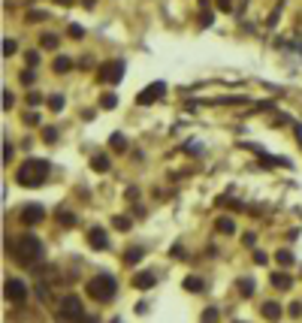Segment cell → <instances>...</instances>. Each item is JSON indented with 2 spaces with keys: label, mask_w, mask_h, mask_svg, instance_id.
<instances>
[{
  "label": "cell",
  "mask_w": 302,
  "mask_h": 323,
  "mask_svg": "<svg viewBox=\"0 0 302 323\" xmlns=\"http://www.w3.org/2000/svg\"><path fill=\"white\" fill-rule=\"evenodd\" d=\"M40 257H43V242L36 236H21L12 242V260L18 266H33Z\"/></svg>",
  "instance_id": "cell-1"
},
{
  "label": "cell",
  "mask_w": 302,
  "mask_h": 323,
  "mask_svg": "<svg viewBox=\"0 0 302 323\" xmlns=\"http://www.w3.org/2000/svg\"><path fill=\"white\" fill-rule=\"evenodd\" d=\"M46 175H49V163L46 160H36V157L24 160L18 166V172H15V178H18L21 188H40L46 182Z\"/></svg>",
  "instance_id": "cell-2"
},
{
  "label": "cell",
  "mask_w": 302,
  "mask_h": 323,
  "mask_svg": "<svg viewBox=\"0 0 302 323\" xmlns=\"http://www.w3.org/2000/svg\"><path fill=\"white\" fill-rule=\"evenodd\" d=\"M85 290H88L91 299H97V302H109L112 296H115V290H118V281L112 278V275H94V278L85 284Z\"/></svg>",
  "instance_id": "cell-3"
},
{
  "label": "cell",
  "mask_w": 302,
  "mask_h": 323,
  "mask_svg": "<svg viewBox=\"0 0 302 323\" xmlns=\"http://www.w3.org/2000/svg\"><path fill=\"white\" fill-rule=\"evenodd\" d=\"M85 317V305L79 296H64L61 299V311H58V320H73V323H79Z\"/></svg>",
  "instance_id": "cell-4"
},
{
  "label": "cell",
  "mask_w": 302,
  "mask_h": 323,
  "mask_svg": "<svg viewBox=\"0 0 302 323\" xmlns=\"http://www.w3.org/2000/svg\"><path fill=\"white\" fill-rule=\"evenodd\" d=\"M97 79H100L103 85H118V82L124 79V61H109V64H103L100 73H97Z\"/></svg>",
  "instance_id": "cell-5"
},
{
  "label": "cell",
  "mask_w": 302,
  "mask_h": 323,
  "mask_svg": "<svg viewBox=\"0 0 302 323\" xmlns=\"http://www.w3.org/2000/svg\"><path fill=\"white\" fill-rule=\"evenodd\" d=\"M163 94H166V82H151L145 91H139L136 103H139V106H151V103H157Z\"/></svg>",
  "instance_id": "cell-6"
},
{
  "label": "cell",
  "mask_w": 302,
  "mask_h": 323,
  "mask_svg": "<svg viewBox=\"0 0 302 323\" xmlns=\"http://www.w3.org/2000/svg\"><path fill=\"white\" fill-rule=\"evenodd\" d=\"M43 218H46V208H43L40 202H27V205L21 208V224H24V227H36Z\"/></svg>",
  "instance_id": "cell-7"
},
{
  "label": "cell",
  "mask_w": 302,
  "mask_h": 323,
  "mask_svg": "<svg viewBox=\"0 0 302 323\" xmlns=\"http://www.w3.org/2000/svg\"><path fill=\"white\" fill-rule=\"evenodd\" d=\"M6 299H9V302H15V305L27 299V287H24L18 278H9V281H6Z\"/></svg>",
  "instance_id": "cell-8"
},
{
  "label": "cell",
  "mask_w": 302,
  "mask_h": 323,
  "mask_svg": "<svg viewBox=\"0 0 302 323\" xmlns=\"http://www.w3.org/2000/svg\"><path fill=\"white\" fill-rule=\"evenodd\" d=\"M88 245H91L94 251H106V248H109L106 230H103V227H91V230H88Z\"/></svg>",
  "instance_id": "cell-9"
},
{
  "label": "cell",
  "mask_w": 302,
  "mask_h": 323,
  "mask_svg": "<svg viewBox=\"0 0 302 323\" xmlns=\"http://www.w3.org/2000/svg\"><path fill=\"white\" fill-rule=\"evenodd\" d=\"M154 284H157V275H154V272H148V269L133 275V287H136V290H151Z\"/></svg>",
  "instance_id": "cell-10"
},
{
  "label": "cell",
  "mask_w": 302,
  "mask_h": 323,
  "mask_svg": "<svg viewBox=\"0 0 302 323\" xmlns=\"http://www.w3.org/2000/svg\"><path fill=\"white\" fill-rule=\"evenodd\" d=\"M260 314L266 317V320H275V323H278V320H281V305H278V302H263Z\"/></svg>",
  "instance_id": "cell-11"
},
{
  "label": "cell",
  "mask_w": 302,
  "mask_h": 323,
  "mask_svg": "<svg viewBox=\"0 0 302 323\" xmlns=\"http://www.w3.org/2000/svg\"><path fill=\"white\" fill-rule=\"evenodd\" d=\"M269 281H272L275 290H290V287H293V278H290V275H284V272H275Z\"/></svg>",
  "instance_id": "cell-12"
},
{
  "label": "cell",
  "mask_w": 302,
  "mask_h": 323,
  "mask_svg": "<svg viewBox=\"0 0 302 323\" xmlns=\"http://www.w3.org/2000/svg\"><path fill=\"white\" fill-rule=\"evenodd\" d=\"M109 148L118 151V154L127 151V139H124V133H112V136H109Z\"/></svg>",
  "instance_id": "cell-13"
},
{
  "label": "cell",
  "mask_w": 302,
  "mask_h": 323,
  "mask_svg": "<svg viewBox=\"0 0 302 323\" xmlns=\"http://www.w3.org/2000/svg\"><path fill=\"white\" fill-rule=\"evenodd\" d=\"M215 227H218V233H224V236H233V233H236V221H233V218H218Z\"/></svg>",
  "instance_id": "cell-14"
},
{
  "label": "cell",
  "mask_w": 302,
  "mask_h": 323,
  "mask_svg": "<svg viewBox=\"0 0 302 323\" xmlns=\"http://www.w3.org/2000/svg\"><path fill=\"white\" fill-rule=\"evenodd\" d=\"M52 69H55V73H70V69H73V61H70L67 55H58L55 64H52Z\"/></svg>",
  "instance_id": "cell-15"
},
{
  "label": "cell",
  "mask_w": 302,
  "mask_h": 323,
  "mask_svg": "<svg viewBox=\"0 0 302 323\" xmlns=\"http://www.w3.org/2000/svg\"><path fill=\"white\" fill-rule=\"evenodd\" d=\"M91 169L94 172H109V157L106 154H94L91 157Z\"/></svg>",
  "instance_id": "cell-16"
},
{
  "label": "cell",
  "mask_w": 302,
  "mask_h": 323,
  "mask_svg": "<svg viewBox=\"0 0 302 323\" xmlns=\"http://www.w3.org/2000/svg\"><path fill=\"white\" fill-rule=\"evenodd\" d=\"M184 290H191V293H200V290H203V278H197V275L184 278Z\"/></svg>",
  "instance_id": "cell-17"
},
{
  "label": "cell",
  "mask_w": 302,
  "mask_h": 323,
  "mask_svg": "<svg viewBox=\"0 0 302 323\" xmlns=\"http://www.w3.org/2000/svg\"><path fill=\"white\" fill-rule=\"evenodd\" d=\"M112 227H115V230H121V233H127L133 224H130V218H124V214H118V218H112Z\"/></svg>",
  "instance_id": "cell-18"
},
{
  "label": "cell",
  "mask_w": 302,
  "mask_h": 323,
  "mask_svg": "<svg viewBox=\"0 0 302 323\" xmlns=\"http://www.w3.org/2000/svg\"><path fill=\"white\" fill-rule=\"evenodd\" d=\"M239 293L242 296H254V281L251 278H239Z\"/></svg>",
  "instance_id": "cell-19"
},
{
  "label": "cell",
  "mask_w": 302,
  "mask_h": 323,
  "mask_svg": "<svg viewBox=\"0 0 302 323\" xmlns=\"http://www.w3.org/2000/svg\"><path fill=\"white\" fill-rule=\"evenodd\" d=\"M115 106H118V97L115 94H103L100 97V109H115Z\"/></svg>",
  "instance_id": "cell-20"
},
{
  "label": "cell",
  "mask_w": 302,
  "mask_h": 323,
  "mask_svg": "<svg viewBox=\"0 0 302 323\" xmlns=\"http://www.w3.org/2000/svg\"><path fill=\"white\" fill-rule=\"evenodd\" d=\"M169 257H172V260H187V251H184V245H181V242H175V245H172Z\"/></svg>",
  "instance_id": "cell-21"
},
{
  "label": "cell",
  "mask_w": 302,
  "mask_h": 323,
  "mask_svg": "<svg viewBox=\"0 0 302 323\" xmlns=\"http://www.w3.org/2000/svg\"><path fill=\"white\" fill-rule=\"evenodd\" d=\"M124 260L133 266V263H139L142 260V248H127V254H124Z\"/></svg>",
  "instance_id": "cell-22"
},
{
  "label": "cell",
  "mask_w": 302,
  "mask_h": 323,
  "mask_svg": "<svg viewBox=\"0 0 302 323\" xmlns=\"http://www.w3.org/2000/svg\"><path fill=\"white\" fill-rule=\"evenodd\" d=\"M200 323H218V308H206L203 317H200Z\"/></svg>",
  "instance_id": "cell-23"
},
{
  "label": "cell",
  "mask_w": 302,
  "mask_h": 323,
  "mask_svg": "<svg viewBox=\"0 0 302 323\" xmlns=\"http://www.w3.org/2000/svg\"><path fill=\"white\" fill-rule=\"evenodd\" d=\"M49 109H52V112H61V109H64V97H61V94L49 97Z\"/></svg>",
  "instance_id": "cell-24"
},
{
  "label": "cell",
  "mask_w": 302,
  "mask_h": 323,
  "mask_svg": "<svg viewBox=\"0 0 302 323\" xmlns=\"http://www.w3.org/2000/svg\"><path fill=\"white\" fill-rule=\"evenodd\" d=\"M18 52V46H15V40H3V58H12Z\"/></svg>",
  "instance_id": "cell-25"
},
{
  "label": "cell",
  "mask_w": 302,
  "mask_h": 323,
  "mask_svg": "<svg viewBox=\"0 0 302 323\" xmlns=\"http://www.w3.org/2000/svg\"><path fill=\"white\" fill-rule=\"evenodd\" d=\"M275 257H278V263H281V266H293V254H290V251H278Z\"/></svg>",
  "instance_id": "cell-26"
},
{
  "label": "cell",
  "mask_w": 302,
  "mask_h": 323,
  "mask_svg": "<svg viewBox=\"0 0 302 323\" xmlns=\"http://www.w3.org/2000/svg\"><path fill=\"white\" fill-rule=\"evenodd\" d=\"M43 49H58V37H55V33H46V37H43Z\"/></svg>",
  "instance_id": "cell-27"
},
{
  "label": "cell",
  "mask_w": 302,
  "mask_h": 323,
  "mask_svg": "<svg viewBox=\"0 0 302 323\" xmlns=\"http://www.w3.org/2000/svg\"><path fill=\"white\" fill-rule=\"evenodd\" d=\"M43 139L49 142V145H55V142H58V133H55V127H46V130H43Z\"/></svg>",
  "instance_id": "cell-28"
},
{
  "label": "cell",
  "mask_w": 302,
  "mask_h": 323,
  "mask_svg": "<svg viewBox=\"0 0 302 323\" xmlns=\"http://www.w3.org/2000/svg\"><path fill=\"white\" fill-rule=\"evenodd\" d=\"M70 37H73V40H82V37H85L82 24H70Z\"/></svg>",
  "instance_id": "cell-29"
},
{
  "label": "cell",
  "mask_w": 302,
  "mask_h": 323,
  "mask_svg": "<svg viewBox=\"0 0 302 323\" xmlns=\"http://www.w3.org/2000/svg\"><path fill=\"white\" fill-rule=\"evenodd\" d=\"M212 18H215V15H212V9H203V12H200V24H203V27H209V24H212Z\"/></svg>",
  "instance_id": "cell-30"
},
{
  "label": "cell",
  "mask_w": 302,
  "mask_h": 323,
  "mask_svg": "<svg viewBox=\"0 0 302 323\" xmlns=\"http://www.w3.org/2000/svg\"><path fill=\"white\" fill-rule=\"evenodd\" d=\"M58 221H64V224H70V227L76 224V218H73V214H70V211H61V208H58Z\"/></svg>",
  "instance_id": "cell-31"
},
{
  "label": "cell",
  "mask_w": 302,
  "mask_h": 323,
  "mask_svg": "<svg viewBox=\"0 0 302 323\" xmlns=\"http://www.w3.org/2000/svg\"><path fill=\"white\" fill-rule=\"evenodd\" d=\"M15 106V97H12V91H3V109H12Z\"/></svg>",
  "instance_id": "cell-32"
},
{
  "label": "cell",
  "mask_w": 302,
  "mask_h": 323,
  "mask_svg": "<svg viewBox=\"0 0 302 323\" xmlns=\"http://www.w3.org/2000/svg\"><path fill=\"white\" fill-rule=\"evenodd\" d=\"M215 3H218L221 12H230V9H233V0H215Z\"/></svg>",
  "instance_id": "cell-33"
},
{
  "label": "cell",
  "mask_w": 302,
  "mask_h": 323,
  "mask_svg": "<svg viewBox=\"0 0 302 323\" xmlns=\"http://www.w3.org/2000/svg\"><path fill=\"white\" fill-rule=\"evenodd\" d=\"M24 61H27V66H36V64H40V55H36V52H27Z\"/></svg>",
  "instance_id": "cell-34"
},
{
  "label": "cell",
  "mask_w": 302,
  "mask_h": 323,
  "mask_svg": "<svg viewBox=\"0 0 302 323\" xmlns=\"http://www.w3.org/2000/svg\"><path fill=\"white\" fill-rule=\"evenodd\" d=\"M266 260H269V257L263 254V251H254V263H257V266H266Z\"/></svg>",
  "instance_id": "cell-35"
},
{
  "label": "cell",
  "mask_w": 302,
  "mask_h": 323,
  "mask_svg": "<svg viewBox=\"0 0 302 323\" xmlns=\"http://www.w3.org/2000/svg\"><path fill=\"white\" fill-rule=\"evenodd\" d=\"M9 160H12V145L3 142V163H9Z\"/></svg>",
  "instance_id": "cell-36"
},
{
  "label": "cell",
  "mask_w": 302,
  "mask_h": 323,
  "mask_svg": "<svg viewBox=\"0 0 302 323\" xmlns=\"http://www.w3.org/2000/svg\"><path fill=\"white\" fill-rule=\"evenodd\" d=\"M290 317H302V302H293L290 305Z\"/></svg>",
  "instance_id": "cell-37"
},
{
  "label": "cell",
  "mask_w": 302,
  "mask_h": 323,
  "mask_svg": "<svg viewBox=\"0 0 302 323\" xmlns=\"http://www.w3.org/2000/svg\"><path fill=\"white\" fill-rule=\"evenodd\" d=\"M79 66H82V69H94V61H91V58H79Z\"/></svg>",
  "instance_id": "cell-38"
},
{
  "label": "cell",
  "mask_w": 302,
  "mask_h": 323,
  "mask_svg": "<svg viewBox=\"0 0 302 323\" xmlns=\"http://www.w3.org/2000/svg\"><path fill=\"white\" fill-rule=\"evenodd\" d=\"M40 100H43V97H40V94H33V91H30V94H27V103H30V106H40Z\"/></svg>",
  "instance_id": "cell-39"
},
{
  "label": "cell",
  "mask_w": 302,
  "mask_h": 323,
  "mask_svg": "<svg viewBox=\"0 0 302 323\" xmlns=\"http://www.w3.org/2000/svg\"><path fill=\"white\" fill-rule=\"evenodd\" d=\"M21 82L24 85H33V73H30V69H24V73H21Z\"/></svg>",
  "instance_id": "cell-40"
},
{
  "label": "cell",
  "mask_w": 302,
  "mask_h": 323,
  "mask_svg": "<svg viewBox=\"0 0 302 323\" xmlns=\"http://www.w3.org/2000/svg\"><path fill=\"white\" fill-rule=\"evenodd\" d=\"M43 18H46V12H30L27 15V21H43Z\"/></svg>",
  "instance_id": "cell-41"
},
{
  "label": "cell",
  "mask_w": 302,
  "mask_h": 323,
  "mask_svg": "<svg viewBox=\"0 0 302 323\" xmlns=\"http://www.w3.org/2000/svg\"><path fill=\"white\" fill-rule=\"evenodd\" d=\"M24 124H40V115H33V112L24 115Z\"/></svg>",
  "instance_id": "cell-42"
},
{
  "label": "cell",
  "mask_w": 302,
  "mask_h": 323,
  "mask_svg": "<svg viewBox=\"0 0 302 323\" xmlns=\"http://www.w3.org/2000/svg\"><path fill=\"white\" fill-rule=\"evenodd\" d=\"M55 3H58V6H73L76 0H55Z\"/></svg>",
  "instance_id": "cell-43"
},
{
  "label": "cell",
  "mask_w": 302,
  "mask_h": 323,
  "mask_svg": "<svg viewBox=\"0 0 302 323\" xmlns=\"http://www.w3.org/2000/svg\"><path fill=\"white\" fill-rule=\"evenodd\" d=\"M200 6L203 9H212V0H200Z\"/></svg>",
  "instance_id": "cell-44"
},
{
  "label": "cell",
  "mask_w": 302,
  "mask_h": 323,
  "mask_svg": "<svg viewBox=\"0 0 302 323\" xmlns=\"http://www.w3.org/2000/svg\"><path fill=\"white\" fill-rule=\"evenodd\" d=\"M79 323H94V317H82V320H79Z\"/></svg>",
  "instance_id": "cell-45"
},
{
  "label": "cell",
  "mask_w": 302,
  "mask_h": 323,
  "mask_svg": "<svg viewBox=\"0 0 302 323\" xmlns=\"http://www.w3.org/2000/svg\"><path fill=\"white\" fill-rule=\"evenodd\" d=\"M82 3H85V6H94V0H82Z\"/></svg>",
  "instance_id": "cell-46"
},
{
  "label": "cell",
  "mask_w": 302,
  "mask_h": 323,
  "mask_svg": "<svg viewBox=\"0 0 302 323\" xmlns=\"http://www.w3.org/2000/svg\"><path fill=\"white\" fill-rule=\"evenodd\" d=\"M112 323H121V320H112Z\"/></svg>",
  "instance_id": "cell-47"
}]
</instances>
